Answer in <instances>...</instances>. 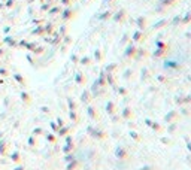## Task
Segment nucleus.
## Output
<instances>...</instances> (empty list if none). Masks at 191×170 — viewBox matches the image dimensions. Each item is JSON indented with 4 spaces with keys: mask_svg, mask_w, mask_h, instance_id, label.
Here are the masks:
<instances>
[{
    "mask_svg": "<svg viewBox=\"0 0 191 170\" xmlns=\"http://www.w3.org/2000/svg\"><path fill=\"white\" fill-rule=\"evenodd\" d=\"M115 155L118 157V158H125V157H127V154H125V151H124L122 148H117Z\"/></svg>",
    "mask_w": 191,
    "mask_h": 170,
    "instance_id": "f257e3e1",
    "label": "nucleus"
},
{
    "mask_svg": "<svg viewBox=\"0 0 191 170\" xmlns=\"http://www.w3.org/2000/svg\"><path fill=\"white\" fill-rule=\"evenodd\" d=\"M130 134H132V136H133V137H134V139H136V140H137V139H139V136H137V134H136V133H130Z\"/></svg>",
    "mask_w": 191,
    "mask_h": 170,
    "instance_id": "f03ea898",
    "label": "nucleus"
}]
</instances>
